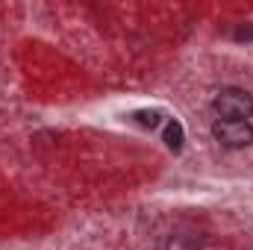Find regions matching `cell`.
I'll return each mask as SVG.
<instances>
[{
	"label": "cell",
	"instance_id": "cell-1",
	"mask_svg": "<svg viewBox=\"0 0 253 250\" xmlns=\"http://www.w3.org/2000/svg\"><path fill=\"white\" fill-rule=\"evenodd\" d=\"M212 109L218 112V118H227V121H248L253 115V94L245 88H221L212 100Z\"/></svg>",
	"mask_w": 253,
	"mask_h": 250
},
{
	"label": "cell",
	"instance_id": "cell-3",
	"mask_svg": "<svg viewBox=\"0 0 253 250\" xmlns=\"http://www.w3.org/2000/svg\"><path fill=\"white\" fill-rule=\"evenodd\" d=\"M165 144L171 150H180L183 147V124L180 121H168V126H165Z\"/></svg>",
	"mask_w": 253,
	"mask_h": 250
},
{
	"label": "cell",
	"instance_id": "cell-5",
	"mask_svg": "<svg viewBox=\"0 0 253 250\" xmlns=\"http://www.w3.org/2000/svg\"><path fill=\"white\" fill-rule=\"evenodd\" d=\"M236 39L239 42H253V27H239L236 30Z\"/></svg>",
	"mask_w": 253,
	"mask_h": 250
},
{
	"label": "cell",
	"instance_id": "cell-4",
	"mask_svg": "<svg viewBox=\"0 0 253 250\" xmlns=\"http://www.w3.org/2000/svg\"><path fill=\"white\" fill-rule=\"evenodd\" d=\"M132 118H135L141 126H150V129H156V126H159V118H162V112H156V109H150V112H147V109H141V112H135Z\"/></svg>",
	"mask_w": 253,
	"mask_h": 250
},
{
	"label": "cell",
	"instance_id": "cell-2",
	"mask_svg": "<svg viewBox=\"0 0 253 250\" xmlns=\"http://www.w3.org/2000/svg\"><path fill=\"white\" fill-rule=\"evenodd\" d=\"M212 135L221 147L227 150H245L253 144V126L251 121H227V118H218L212 124Z\"/></svg>",
	"mask_w": 253,
	"mask_h": 250
}]
</instances>
